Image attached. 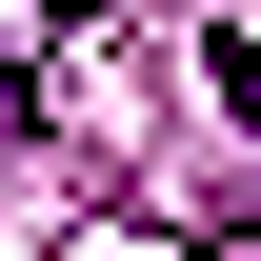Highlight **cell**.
<instances>
[{
	"mask_svg": "<svg viewBox=\"0 0 261 261\" xmlns=\"http://www.w3.org/2000/svg\"><path fill=\"white\" fill-rule=\"evenodd\" d=\"M20 141H40V81H20V61H0V161H20Z\"/></svg>",
	"mask_w": 261,
	"mask_h": 261,
	"instance_id": "obj_1",
	"label": "cell"
}]
</instances>
